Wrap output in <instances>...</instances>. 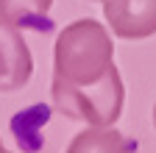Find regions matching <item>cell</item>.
Listing matches in <instances>:
<instances>
[{"mask_svg":"<svg viewBox=\"0 0 156 153\" xmlns=\"http://www.w3.org/2000/svg\"><path fill=\"white\" fill-rule=\"evenodd\" d=\"M50 98H53V106L62 114H67L70 120H81L89 125H114L123 114L126 89H123L120 70L114 67L103 81L89 86H70L53 78Z\"/></svg>","mask_w":156,"mask_h":153,"instance_id":"7a4b0ae2","label":"cell"},{"mask_svg":"<svg viewBox=\"0 0 156 153\" xmlns=\"http://www.w3.org/2000/svg\"><path fill=\"white\" fill-rule=\"evenodd\" d=\"M67 153H131V145L120 131L109 125H92L70 142Z\"/></svg>","mask_w":156,"mask_h":153,"instance_id":"5b68a950","label":"cell"},{"mask_svg":"<svg viewBox=\"0 0 156 153\" xmlns=\"http://www.w3.org/2000/svg\"><path fill=\"white\" fill-rule=\"evenodd\" d=\"M114 45L109 31L95 20L70 23L53 47V78L70 86H89L114 70Z\"/></svg>","mask_w":156,"mask_h":153,"instance_id":"6da1fadb","label":"cell"},{"mask_svg":"<svg viewBox=\"0 0 156 153\" xmlns=\"http://www.w3.org/2000/svg\"><path fill=\"white\" fill-rule=\"evenodd\" d=\"M53 0H0V17L17 28H48V11Z\"/></svg>","mask_w":156,"mask_h":153,"instance_id":"8992f818","label":"cell"},{"mask_svg":"<svg viewBox=\"0 0 156 153\" xmlns=\"http://www.w3.org/2000/svg\"><path fill=\"white\" fill-rule=\"evenodd\" d=\"M34 56L23 39V33L0 17V92H17L31 81Z\"/></svg>","mask_w":156,"mask_h":153,"instance_id":"3957f363","label":"cell"},{"mask_svg":"<svg viewBox=\"0 0 156 153\" xmlns=\"http://www.w3.org/2000/svg\"><path fill=\"white\" fill-rule=\"evenodd\" d=\"M0 153H11V150H6V145H3V142H0Z\"/></svg>","mask_w":156,"mask_h":153,"instance_id":"52a82bcc","label":"cell"},{"mask_svg":"<svg viewBox=\"0 0 156 153\" xmlns=\"http://www.w3.org/2000/svg\"><path fill=\"white\" fill-rule=\"evenodd\" d=\"M103 14L120 39H148L156 33V0H103Z\"/></svg>","mask_w":156,"mask_h":153,"instance_id":"277c9868","label":"cell"},{"mask_svg":"<svg viewBox=\"0 0 156 153\" xmlns=\"http://www.w3.org/2000/svg\"><path fill=\"white\" fill-rule=\"evenodd\" d=\"M153 128H156V109H153Z\"/></svg>","mask_w":156,"mask_h":153,"instance_id":"ba28073f","label":"cell"}]
</instances>
